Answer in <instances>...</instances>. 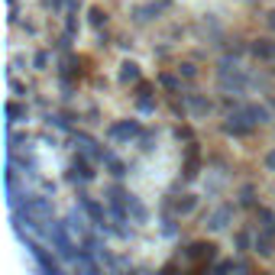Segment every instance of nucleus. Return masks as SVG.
Returning <instances> with one entry per match:
<instances>
[{
  "label": "nucleus",
  "mask_w": 275,
  "mask_h": 275,
  "mask_svg": "<svg viewBox=\"0 0 275 275\" xmlns=\"http://www.w3.org/2000/svg\"><path fill=\"white\" fill-rule=\"evenodd\" d=\"M188 107L194 110V116H208V114H210V100L194 98V94H188Z\"/></svg>",
  "instance_id": "obj_4"
},
{
  "label": "nucleus",
  "mask_w": 275,
  "mask_h": 275,
  "mask_svg": "<svg viewBox=\"0 0 275 275\" xmlns=\"http://www.w3.org/2000/svg\"><path fill=\"white\" fill-rule=\"evenodd\" d=\"M230 220H233V208H217L214 214H210V220H208V230L220 233V230H226V226H230Z\"/></svg>",
  "instance_id": "obj_1"
},
{
  "label": "nucleus",
  "mask_w": 275,
  "mask_h": 275,
  "mask_svg": "<svg viewBox=\"0 0 275 275\" xmlns=\"http://www.w3.org/2000/svg\"><path fill=\"white\" fill-rule=\"evenodd\" d=\"M252 55L262 62H275V42H269V39H259V42H252Z\"/></svg>",
  "instance_id": "obj_3"
},
{
  "label": "nucleus",
  "mask_w": 275,
  "mask_h": 275,
  "mask_svg": "<svg viewBox=\"0 0 275 275\" xmlns=\"http://www.w3.org/2000/svg\"><path fill=\"white\" fill-rule=\"evenodd\" d=\"M120 78L123 81H136L140 78V65H136V62H123L120 65Z\"/></svg>",
  "instance_id": "obj_5"
},
{
  "label": "nucleus",
  "mask_w": 275,
  "mask_h": 275,
  "mask_svg": "<svg viewBox=\"0 0 275 275\" xmlns=\"http://www.w3.org/2000/svg\"><path fill=\"white\" fill-rule=\"evenodd\" d=\"M243 114L250 116V123H269V120H272V114H269L262 104H246Z\"/></svg>",
  "instance_id": "obj_2"
},
{
  "label": "nucleus",
  "mask_w": 275,
  "mask_h": 275,
  "mask_svg": "<svg viewBox=\"0 0 275 275\" xmlns=\"http://www.w3.org/2000/svg\"><path fill=\"white\" fill-rule=\"evenodd\" d=\"M133 133H136V123H120V126L110 130V136H120V140H126V136H133Z\"/></svg>",
  "instance_id": "obj_6"
},
{
  "label": "nucleus",
  "mask_w": 275,
  "mask_h": 275,
  "mask_svg": "<svg viewBox=\"0 0 275 275\" xmlns=\"http://www.w3.org/2000/svg\"><path fill=\"white\" fill-rule=\"evenodd\" d=\"M191 208H194V198H191V194L184 198V201H178V214H188Z\"/></svg>",
  "instance_id": "obj_9"
},
{
  "label": "nucleus",
  "mask_w": 275,
  "mask_h": 275,
  "mask_svg": "<svg viewBox=\"0 0 275 275\" xmlns=\"http://www.w3.org/2000/svg\"><path fill=\"white\" fill-rule=\"evenodd\" d=\"M259 217H262V224H266V230L275 233V217L269 214V210H259Z\"/></svg>",
  "instance_id": "obj_8"
},
{
  "label": "nucleus",
  "mask_w": 275,
  "mask_h": 275,
  "mask_svg": "<svg viewBox=\"0 0 275 275\" xmlns=\"http://www.w3.org/2000/svg\"><path fill=\"white\" fill-rule=\"evenodd\" d=\"M266 168H269V172H275V149H272L269 156H266Z\"/></svg>",
  "instance_id": "obj_10"
},
{
  "label": "nucleus",
  "mask_w": 275,
  "mask_h": 275,
  "mask_svg": "<svg viewBox=\"0 0 275 275\" xmlns=\"http://www.w3.org/2000/svg\"><path fill=\"white\" fill-rule=\"evenodd\" d=\"M269 26H272V30H275V10L269 13Z\"/></svg>",
  "instance_id": "obj_11"
},
{
  "label": "nucleus",
  "mask_w": 275,
  "mask_h": 275,
  "mask_svg": "<svg viewBox=\"0 0 275 275\" xmlns=\"http://www.w3.org/2000/svg\"><path fill=\"white\" fill-rule=\"evenodd\" d=\"M256 252L259 256H272V240L269 236H256Z\"/></svg>",
  "instance_id": "obj_7"
}]
</instances>
